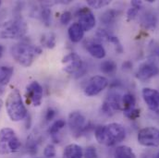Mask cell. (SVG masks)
Returning <instances> with one entry per match:
<instances>
[{
  "label": "cell",
  "instance_id": "cell-35",
  "mask_svg": "<svg viewBox=\"0 0 159 158\" xmlns=\"http://www.w3.org/2000/svg\"><path fill=\"white\" fill-rule=\"evenodd\" d=\"M56 115H57V111H56L54 108H52V107L48 108V109L46 110L45 117H44V118H45V120H46V121H51L52 119L56 117Z\"/></svg>",
  "mask_w": 159,
  "mask_h": 158
},
{
  "label": "cell",
  "instance_id": "cell-40",
  "mask_svg": "<svg viewBox=\"0 0 159 158\" xmlns=\"http://www.w3.org/2000/svg\"><path fill=\"white\" fill-rule=\"evenodd\" d=\"M1 5H2V1H0V7H1Z\"/></svg>",
  "mask_w": 159,
  "mask_h": 158
},
{
  "label": "cell",
  "instance_id": "cell-10",
  "mask_svg": "<svg viewBox=\"0 0 159 158\" xmlns=\"http://www.w3.org/2000/svg\"><path fill=\"white\" fill-rule=\"evenodd\" d=\"M122 98L116 93H111L106 98L102 106V111L107 116H113L121 109Z\"/></svg>",
  "mask_w": 159,
  "mask_h": 158
},
{
  "label": "cell",
  "instance_id": "cell-34",
  "mask_svg": "<svg viewBox=\"0 0 159 158\" xmlns=\"http://www.w3.org/2000/svg\"><path fill=\"white\" fill-rule=\"evenodd\" d=\"M71 18H72V14L70 11H65L60 16V22L63 25H67L71 20Z\"/></svg>",
  "mask_w": 159,
  "mask_h": 158
},
{
  "label": "cell",
  "instance_id": "cell-33",
  "mask_svg": "<svg viewBox=\"0 0 159 158\" xmlns=\"http://www.w3.org/2000/svg\"><path fill=\"white\" fill-rule=\"evenodd\" d=\"M83 156H85V158H96L97 157V152L95 147L93 146H88L84 153H83Z\"/></svg>",
  "mask_w": 159,
  "mask_h": 158
},
{
  "label": "cell",
  "instance_id": "cell-21",
  "mask_svg": "<svg viewBox=\"0 0 159 158\" xmlns=\"http://www.w3.org/2000/svg\"><path fill=\"white\" fill-rule=\"evenodd\" d=\"M114 158H135L132 149L126 145L118 146L114 153Z\"/></svg>",
  "mask_w": 159,
  "mask_h": 158
},
{
  "label": "cell",
  "instance_id": "cell-26",
  "mask_svg": "<svg viewBox=\"0 0 159 158\" xmlns=\"http://www.w3.org/2000/svg\"><path fill=\"white\" fill-rule=\"evenodd\" d=\"M41 43H42V44L43 46L52 49V48H54L56 46V43H57L56 35L54 34H43L42 36Z\"/></svg>",
  "mask_w": 159,
  "mask_h": 158
},
{
  "label": "cell",
  "instance_id": "cell-3",
  "mask_svg": "<svg viewBox=\"0 0 159 158\" xmlns=\"http://www.w3.org/2000/svg\"><path fill=\"white\" fill-rule=\"evenodd\" d=\"M5 105L7 116L10 120L19 122L27 117V108L18 89H13L10 91L7 96Z\"/></svg>",
  "mask_w": 159,
  "mask_h": 158
},
{
  "label": "cell",
  "instance_id": "cell-7",
  "mask_svg": "<svg viewBox=\"0 0 159 158\" xmlns=\"http://www.w3.org/2000/svg\"><path fill=\"white\" fill-rule=\"evenodd\" d=\"M138 142L145 147L159 146V129L154 127H146L138 132Z\"/></svg>",
  "mask_w": 159,
  "mask_h": 158
},
{
  "label": "cell",
  "instance_id": "cell-30",
  "mask_svg": "<svg viewBox=\"0 0 159 158\" xmlns=\"http://www.w3.org/2000/svg\"><path fill=\"white\" fill-rule=\"evenodd\" d=\"M40 18L45 26H50L51 24V10L48 7H45L41 10Z\"/></svg>",
  "mask_w": 159,
  "mask_h": 158
},
{
  "label": "cell",
  "instance_id": "cell-4",
  "mask_svg": "<svg viewBox=\"0 0 159 158\" xmlns=\"http://www.w3.org/2000/svg\"><path fill=\"white\" fill-rule=\"evenodd\" d=\"M28 29V24L23 19H10L0 24V39H21L26 35Z\"/></svg>",
  "mask_w": 159,
  "mask_h": 158
},
{
  "label": "cell",
  "instance_id": "cell-25",
  "mask_svg": "<svg viewBox=\"0 0 159 158\" xmlns=\"http://www.w3.org/2000/svg\"><path fill=\"white\" fill-rule=\"evenodd\" d=\"M135 104H136V99L133 94L131 93H126L122 97V106L124 107V110H129L135 108Z\"/></svg>",
  "mask_w": 159,
  "mask_h": 158
},
{
  "label": "cell",
  "instance_id": "cell-9",
  "mask_svg": "<svg viewBox=\"0 0 159 158\" xmlns=\"http://www.w3.org/2000/svg\"><path fill=\"white\" fill-rule=\"evenodd\" d=\"M108 85V79L104 76H93L88 80L84 88V93L87 96H95L104 91Z\"/></svg>",
  "mask_w": 159,
  "mask_h": 158
},
{
  "label": "cell",
  "instance_id": "cell-5",
  "mask_svg": "<svg viewBox=\"0 0 159 158\" xmlns=\"http://www.w3.org/2000/svg\"><path fill=\"white\" fill-rule=\"evenodd\" d=\"M21 142L11 128L0 129V155H9L20 150Z\"/></svg>",
  "mask_w": 159,
  "mask_h": 158
},
{
  "label": "cell",
  "instance_id": "cell-36",
  "mask_svg": "<svg viewBox=\"0 0 159 158\" xmlns=\"http://www.w3.org/2000/svg\"><path fill=\"white\" fill-rule=\"evenodd\" d=\"M4 50H5V48H4V46L2 45V44H0V58L2 57V56H3V53H4Z\"/></svg>",
  "mask_w": 159,
  "mask_h": 158
},
{
  "label": "cell",
  "instance_id": "cell-23",
  "mask_svg": "<svg viewBox=\"0 0 159 158\" xmlns=\"http://www.w3.org/2000/svg\"><path fill=\"white\" fill-rule=\"evenodd\" d=\"M118 14L119 12L117 10H114V9L107 10L106 12L103 13V15H101L100 20L106 25H112L116 21Z\"/></svg>",
  "mask_w": 159,
  "mask_h": 158
},
{
  "label": "cell",
  "instance_id": "cell-14",
  "mask_svg": "<svg viewBox=\"0 0 159 158\" xmlns=\"http://www.w3.org/2000/svg\"><path fill=\"white\" fill-rule=\"evenodd\" d=\"M142 94L148 108L152 111H157L159 109V91L152 88H143Z\"/></svg>",
  "mask_w": 159,
  "mask_h": 158
},
{
  "label": "cell",
  "instance_id": "cell-20",
  "mask_svg": "<svg viewBox=\"0 0 159 158\" xmlns=\"http://www.w3.org/2000/svg\"><path fill=\"white\" fill-rule=\"evenodd\" d=\"M13 72L14 70L11 67H0V86H5L10 81L13 76Z\"/></svg>",
  "mask_w": 159,
  "mask_h": 158
},
{
  "label": "cell",
  "instance_id": "cell-37",
  "mask_svg": "<svg viewBox=\"0 0 159 158\" xmlns=\"http://www.w3.org/2000/svg\"><path fill=\"white\" fill-rule=\"evenodd\" d=\"M2 106H3V101L0 99V111H1V108H2Z\"/></svg>",
  "mask_w": 159,
  "mask_h": 158
},
{
  "label": "cell",
  "instance_id": "cell-11",
  "mask_svg": "<svg viewBox=\"0 0 159 158\" xmlns=\"http://www.w3.org/2000/svg\"><path fill=\"white\" fill-rule=\"evenodd\" d=\"M26 98L34 106H40L43 101V87L38 81H33L26 87Z\"/></svg>",
  "mask_w": 159,
  "mask_h": 158
},
{
  "label": "cell",
  "instance_id": "cell-1",
  "mask_svg": "<svg viewBox=\"0 0 159 158\" xmlns=\"http://www.w3.org/2000/svg\"><path fill=\"white\" fill-rule=\"evenodd\" d=\"M94 137L98 143L106 146H115L126 138V130L119 123H109L95 129Z\"/></svg>",
  "mask_w": 159,
  "mask_h": 158
},
{
  "label": "cell",
  "instance_id": "cell-8",
  "mask_svg": "<svg viewBox=\"0 0 159 158\" xmlns=\"http://www.w3.org/2000/svg\"><path fill=\"white\" fill-rule=\"evenodd\" d=\"M68 124L71 133L75 137H80L83 132L87 130L88 123L86 118L78 111L71 112L69 116Z\"/></svg>",
  "mask_w": 159,
  "mask_h": 158
},
{
  "label": "cell",
  "instance_id": "cell-38",
  "mask_svg": "<svg viewBox=\"0 0 159 158\" xmlns=\"http://www.w3.org/2000/svg\"><path fill=\"white\" fill-rule=\"evenodd\" d=\"M156 158H159V152L157 153V156H156Z\"/></svg>",
  "mask_w": 159,
  "mask_h": 158
},
{
  "label": "cell",
  "instance_id": "cell-12",
  "mask_svg": "<svg viewBox=\"0 0 159 158\" xmlns=\"http://www.w3.org/2000/svg\"><path fill=\"white\" fill-rule=\"evenodd\" d=\"M77 16L79 18L78 23L80 25V27L82 28L84 32H90L95 26V23H96L95 17L89 8L82 7L78 11Z\"/></svg>",
  "mask_w": 159,
  "mask_h": 158
},
{
  "label": "cell",
  "instance_id": "cell-13",
  "mask_svg": "<svg viewBox=\"0 0 159 158\" xmlns=\"http://www.w3.org/2000/svg\"><path fill=\"white\" fill-rule=\"evenodd\" d=\"M159 74V68L153 62H144L136 71V78L146 81Z\"/></svg>",
  "mask_w": 159,
  "mask_h": 158
},
{
  "label": "cell",
  "instance_id": "cell-32",
  "mask_svg": "<svg viewBox=\"0 0 159 158\" xmlns=\"http://www.w3.org/2000/svg\"><path fill=\"white\" fill-rule=\"evenodd\" d=\"M56 149L53 144H47L43 149V156L46 158H53L56 156Z\"/></svg>",
  "mask_w": 159,
  "mask_h": 158
},
{
  "label": "cell",
  "instance_id": "cell-24",
  "mask_svg": "<svg viewBox=\"0 0 159 158\" xmlns=\"http://www.w3.org/2000/svg\"><path fill=\"white\" fill-rule=\"evenodd\" d=\"M100 70L105 74H113L117 70V64L113 60H106L100 64Z\"/></svg>",
  "mask_w": 159,
  "mask_h": 158
},
{
  "label": "cell",
  "instance_id": "cell-39",
  "mask_svg": "<svg viewBox=\"0 0 159 158\" xmlns=\"http://www.w3.org/2000/svg\"><path fill=\"white\" fill-rule=\"evenodd\" d=\"M0 93H2V89H0Z\"/></svg>",
  "mask_w": 159,
  "mask_h": 158
},
{
  "label": "cell",
  "instance_id": "cell-28",
  "mask_svg": "<svg viewBox=\"0 0 159 158\" xmlns=\"http://www.w3.org/2000/svg\"><path fill=\"white\" fill-rule=\"evenodd\" d=\"M142 5H143V3L141 1H132L131 2V7L127 12V16H128V19L129 20H133L137 16V14L139 12V9H140Z\"/></svg>",
  "mask_w": 159,
  "mask_h": 158
},
{
  "label": "cell",
  "instance_id": "cell-19",
  "mask_svg": "<svg viewBox=\"0 0 159 158\" xmlns=\"http://www.w3.org/2000/svg\"><path fill=\"white\" fill-rule=\"evenodd\" d=\"M65 126H66V122H65V120H63V119H57V120H56V121L50 126V128H49V129H48V133L51 135V137H52V139L55 141V142H58L57 140V137L59 131H60Z\"/></svg>",
  "mask_w": 159,
  "mask_h": 158
},
{
  "label": "cell",
  "instance_id": "cell-18",
  "mask_svg": "<svg viewBox=\"0 0 159 158\" xmlns=\"http://www.w3.org/2000/svg\"><path fill=\"white\" fill-rule=\"evenodd\" d=\"M68 34H69V37L70 41L73 43H79L84 36V31L82 30V28L80 27V25L78 22L72 23L70 26Z\"/></svg>",
  "mask_w": 159,
  "mask_h": 158
},
{
  "label": "cell",
  "instance_id": "cell-31",
  "mask_svg": "<svg viewBox=\"0 0 159 158\" xmlns=\"http://www.w3.org/2000/svg\"><path fill=\"white\" fill-rule=\"evenodd\" d=\"M124 115L126 118H128L129 119H131V120H135L137 119L140 115H141V111L140 109H137V108H132V109H129V110H124Z\"/></svg>",
  "mask_w": 159,
  "mask_h": 158
},
{
  "label": "cell",
  "instance_id": "cell-2",
  "mask_svg": "<svg viewBox=\"0 0 159 158\" xmlns=\"http://www.w3.org/2000/svg\"><path fill=\"white\" fill-rule=\"evenodd\" d=\"M43 50L39 46H35L27 43H19L11 47V55L20 65L28 68L32 66L35 58L42 54Z\"/></svg>",
  "mask_w": 159,
  "mask_h": 158
},
{
  "label": "cell",
  "instance_id": "cell-17",
  "mask_svg": "<svg viewBox=\"0 0 159 158\" xmlns=\"http://www.w3.org/2000/svg\"><path fill=\"white\" fill-rule=\"evenodd\" d=\"M83 150L82 148L75 143L68 144L62 154V158H82Z\"/></svg>",
  "mask_w": 159,
  "mask_h": 158
},
{
  "label": "cell",
  "instance_id": "cell-15",
  "mask_svg": "<svg viewBox=\"0 0 159 158\" xmlns=\"http://www.w3.org/2000/svg\"><path fill=\"white\" fill-rule=\"evenodd\" d=\"M86 50L92 56L97 59H103L107 55L105 47L101 43L95 42H88L86 45Z\"/></svg>",
  "mask_w": 159,
  "mask_h": 158
},
{
  "label": "cell",
  "instance_id": "cell-6",
  "mask_svg": "<svg viewBox=\"0 0 159 158\" xmlns=\"http://www.w3.org/2000/svg\"><path fill=\"white\" fill-rule=\"evenodd\" d=\"M62 65L64 70L75 78H80L85 73L84 63L77 53H70L62 58Z\"/></svg>",
  "mask_w": 159,
  "mask_h": 158
},
{
  "label": "cell",
  "instance_id": "cell-29",
  "mask_svg": "<svg viewBox=\"0 0 159 158\" xmlns=\"http://www.w3.org/2000/svg\"><path fill=\"white\" fill-rule=\"evenodd\" d=\"M111 1L108 0H89L87 1L88 6H90L93 8L95 9H99V8H103L108 5H110Z\"/></svg>",
  "mask_w": 159,
  "mask_h": 158
},
{
  "label": "cell",
  "instance_id": "cell-27",
  "mask_svg": "<svg viewBox=\"0 0 159 158\" xmlns=\"http://www.w3.org/2000/svg\"><path fill=\"white\" fill-rule=\"evenodd\" d=\"M37 148H38V140L36 139V137H34V135L32 134L27 139V151L31 155H35L38 150Z\"/></svg>",
  "mask_w": 159,
  "mask_h": 158
},
{
  "label": "cell",
  "instance_id": "cell-16",
  "mask_svg": "<svg viewBox=\"0 0 159 158\" xmlns=\"http://www.w3.org/2000/svg\"><path fill=\"white\" fill-rule=\"evenodd\" d=\"M96 35L98 36V38H100L101 40H103V41H107V42H109V43H113L114 46H115V48H116V51L118 53L121 54L123 52V47H122L121 43L119 42L118 37L114 36L113 34H109L108 32H107L106 30H103V29L102 30L99 29L97 31Z\"/></svg>",
  "mask_w": 159,
  "mask_h": 158
},
{
  "label": "cell",
  "instance_id": "cell-22",
  "mask_svg": "<svg viewBox=\"0 0 159 158\" xmlns=\"http://www.w3.org/2000/svg\"><path fill=\"white\" fill-rule=\"evenodd\" d=\"M157 24V16L155 14L147 12L143 16V18H142V25L145 29H150V30L155 29Z\"/></svg>",
  "mask_w": 159,
  "mask_h": 158
}]
</instances>
